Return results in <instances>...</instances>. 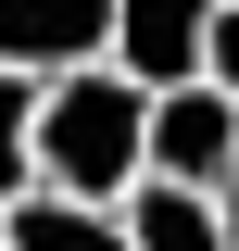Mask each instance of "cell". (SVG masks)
Returning <instances> with one entry per match:
<instances>
[{"mask_svg":"<svg viewBox=\"0 0 239 251\" xmlns=\"http://www.w3.org/2000/svg\"><path fill=\"white\" fill-rule=\"evenodd\" d=\"M114 239H126V251H227V226H214V201H189V188L139 176V188L114 201Z\"/></svg>","mask_w":239,"mask_h":251,"instance_id":"obj_5","label":"cell"},{"mask_svg":"<svg viewBox=\"0 0 239 251\" xmlns=\"http://www.w3.org/2000/svg\"><path fill=\"white\" fill-rule=\"evenodd\" d=\"M139 126H151V100L126 75H101V63L63 75V88H38V188L114 214L126 188H139Z\"/></svg>","mask_w":239,"mask_h":251,"instance_id":"obj_1","label":"cell"},{"mask_svg":"<svg viewBox=\"0 0 239 251\" xmlns=\"http://www.w3.org/2000/svg\"><path fill=\"white\" fill-rule=\"evenodd\" d=\"M0 251H126V239H114V214H89V201L26 188V201H0Z\"/></svg>","mask_w":239,"mask_h":251,"instance_id":"obj_6","label":"cell"},{"mask_svg":"<svg viewBox=\"0 0 239 251\" xmlns=\"http://www.w3.org/2000/svg\"><path fill=\"white\" fill-rule=\"evenodd\" d=\"M26 188H38V88L0 75V201H26Z\"/></svg>","mask_w":239,"mask_h":251,"instance_id":"obj_7","label":"cell"},{"mask_svg":"<svg viewBox=\"0 0 239 251\" xmlns=\"http://www.w3.org/2000/svg\"><path fill=\"white\" fill-rule=\"evenodd\" d=\"M202 88L239 113V0H214V13H202Z\"/></svg>","mask_w":239,"mask_h":251,"instance_id":"obj_8","label":"cell"},{"mask_svg":"<svg viewBox=\"0 0 239 251\" xmlns=\"http://www.w3.org/2000/svg\"><path fill=\"white\" fill-rule=\"evenodd\" d=\"M114 50V0H0V75L63 88Z\"/></svg>","mask_w":239,"mask_h":251,"instance_id":"obj_3","label":"cell"},{"mask_svg":"<svg viewBox=\"0 0 239 251\" xmlns=\"http://www.w3.org/2000/svg\"><path fill=\"white\" fill-rule=\"evenodd\" d=\"M214 226H227V251H239V188H227V201H214Z\"/></svg>","mask_w":239,"mask_h":251,"instance_id":"obj_9","label":"cell"},{"mask_svg":"<svg viewBox=\"0 0 239 251\" xmlns=\"http://www.w3.org/2000/svg\"><path fill=\"white\" fill-rule=\"evenodd\" d=\"M139 176L189 188V201H227V188H239V113H227L214 88L151 100V126H139Z\"/></svg>","mask_w":239,"mask_h":251,"instance_id":"obj_2","label":"cell"},{"mask_svg":"<svg viewBox=\"0 0 239 251\" xmlns=\"http://www.w3.org/2000/svg\"><path fill=\"white\" fill-rule=\"evenodd\" d=\"M202 13H214V0H114V50H101V75H126L139 100L202 88Z\"/></svg>","mask_w":239,"mask_h":251,"instance_id":"obj_4","label":"cell"}]
</instances>
